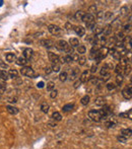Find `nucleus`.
Returning <instances> with one entry per match:
<instances>
[{
	"mask_svg": "<svg viewBox=\"0 0 132 149\" xmlns=\"http://www.w3.org/2000/svg\"><path fill=\"white\" fill-rule=\"evenodd\" d=\"M55 88V83L53 81H50L47 83V90H49V91H52L53 89Z\"/></svg>",
	"mask_w": 132,
	"mask_h": 149,
	"instance_id": "4c0bfd02",
	"label": "nucleus"
},
{
	"mask_svg": "<svg viewBox=\"0 0 132 149\" xmlns=\"http://www.w3.org/2000/svg\"><path fill=\"white\" fill-rule=\"evenodd\" d=\"M8 101H9V103H15L16 101H17V98H10L9 99H8Z\"/></svg>",
	"mask_w": 132,
	"mask_h": 149,
	"instance_id": "bf43d9fd",
	"label": "nucleus"
},
{
	"mask_svg": "<svg viewBox=\"0 0 132 149\" xmlns=\"http://www.w3.org/2000/svg\"><path fill=\"white\" fill-rule=\"evenodd\" d=\"M74 33H75L78 37H83L84 34H85V28H82V26H74Z\"/></svg>",
	"mask_w": 132,
	"mask_h": 149,
	"instance_id": "1a4fd4ad",
	"label": "nucleus"
},
{
	"mask_svg": "<svg viewBox=\"0 0 132 149\" xmlns=\"http://www.w3.org/2000/svg\"><path fill=\"white\" fill-rule=\"evenodd\" d=\"M124 69H125V67L121 65V64H118V65H116L114 67V70H115V72L117 73V75H118V74H121V75H123Z\"/></svg>",
	"mask_w": 132,
	"mask_h": 149,
	"instance_id": "a211bd4d",
	"label": "nucleus"
},
{
	"mask_svg": "<svg viewBox=\"0 0 132 149\" xmlns=\"http://www.w3.org/2000/svg\"><path fill=\"white\" fill-rule=\"evenodd\" d=\"M48 125L49 126H51V127H56V123H53V122H49L48 123Z\"/></svg>",
	"mask_w": 132,
	"mask_h": 149,
	"instance_id": "69168bd1",
	"label": "nucleus"
},
{
	"mask_svg": "<svg viewBox=\"0 0 132 149\" xmlns=\"http://www.w3.org/2000/svg\"><path fill=\"white\" fill-rule=\"evenodd\" d=\"M85 26H86V28L88 30H92L94 28V26H96V22H90V24H85Z\"/></svg>",
	"mask_w": 132,
	"mask_h": 149,
	"instance_id": "a18cd8bd",
	"label": "nucleus"
},
{
	"mask_svg": "<svg viewBox=\"0 0 132 149\" xmlns=\"http://www.w3.org/2000/svg\"><path fill=\"white\" fill-rule=\"evenodd\" d=\"M20 73L22 75L26 76V77H31V78H35L36 76V73H35L34 69L32 67H28V66H24L20 69Z\"/></svg>",
	"mask_w": 132,
	"mask_h": 149,
	"instance_id": "f03ea898",
	"label": "nucleus"
},
{
	"mask_svg": "<svg viewBox=\"0 0 132 149\" xmlns=\"http://www.w3.org/2000/svg\"><path fill=\"white\" fill-rule=\"evenodd\" d=\"M41 44L44 47H46V48H52V47H54L55 43L52 40H42L41 41Z\"/></svg>",
	"mask_w": 132,
	"mask_h": 149,
	"instance_id": "9d476101",
	"label": "nucleus"
},
{
	"mask_svg": "<svg viewBox=\"0 0 132 149\" xmlns=\"http://www.w3.org/2000/svg\"><path fill=\"white\" fill-rule=\"evenodd\" d=\"M99 48H97L96 46H94L92 48V50H90V58L92 60H96L97 56H98V52H99Z\"/></svg>",
	"mask_w": 132,
	"mask_h": 149,
	"instance_id": "f8f14e48",
	"label": "nucleus"
},
{
	"mask_svg": "<svg viewBox=\"0 0 132 149\" xmlns=\"http://www.w3.org/2000/svg\"><path fill=\"white\" fill-rule=\"evenodd\" d=\"M104 15H105L104 11H99L98 13H97V17H98V19H100V20H104Z\"/></svg>",
	"mask_w": 132,
	"mask_h": 149,
	"instance_id": "de8ad7c7",
	"label": "nucleus"
},
{
	"mask_svg": "<svg viewBox=\"0 0 132 149\" xmlns=\"http://www.w3.org/2000/svg\"><path fill=\"white\" fill-rule=\"evenodd\" d=\"M121 135L124 136L125 138H127V139H128V138L131 136V128H127V129H122V131H121Z\"/></svg>",
	"mask_w": 132,
	"mask_h": 149,
	"instance_id": "4be33fe9",
	"label": "nucleus"
},
{
	"mask_svg": "<svg viewBox=\"0 0 132 149\" xmlns=\"http://www.w3.org/2000/svg\"><path fill=\"white\" fill-rule=\"evenodd\" d=\"M81 84H82V83H81V82H80V80L78 79V80H76V81L74 82V85H73V87H74V88H78L80 85H81Z\"/></svg>",
	"mask_w": 132,
	"mask_h": 149,
	"instance_id": "864d4df0",
	"label": "nucleus"
},
{
	"mask_svg": "<svg viewBox=\"0 0 132 149\" xmlns=\"http://www.w3.org/2000/svg\"><path fill=\"white\" fill-rule=\"evenodd\" d=\"M109 53L111 54V55L113 56V58H114V59H116V60H120L121 59V57H120V54H119V52L117 51L116 49H110L109 50Z\"/></svg>",
	"mask_w": 132,
	"mask_h": 149,
	"instance_id": "2eb2a0df",
	"label": "nucleus"
},
{
	"mask_svg": "<svg viewBox=\"0 0 132 149\" xmlns=\"http://www.w3.org/2000/svg\"><path fill=\"white\" fill-rule=\"evenodd\" d=\"M118 141H119V142H122V143H125V142L127 141V138H125L124 136L120 135V136L118 137Z\"/></svg>",
	"mask_w": 132,
	"mask_h": 149,
	"instance_id": "603ef678",
	"label": "nucleus"
},
{
	"mask_svg": "<svg viewBox=\"0 0 132 149\" xmlns=\"http://www.w3.org/2000/svg\"><path fill=\"white\" fill-rule=\"evenodd\" d=\"M69 46L71 48H75V47H78L79 46V40L76 38H71L69 40Z\"/></svg>",
	"mask_w": 132,
	"mask_h": 149,
	"instance_id": "dca6fc26",
	"label": "nucleus"
},
{
	"mask_svg": "<svg viewBox=\"0 0 132 149\" xmlns=\"http://www.w3.org/2000/svg\"><path fill=\"white\" fill-rule=\"evenodd\" d=\"M108 53H109V49L107 48V47H104V48H101L100 50H99L98 56H97V58H96L97 64L100 63V62L102 61V60H104L105 58L107 57Z\"/></svg>",
	"mask_w": 132,
	"mask_h": 149,
	"instance_id": "7ed1b4c3",
	"label": "nucleus"
},
{
	"mask_svg": "<svg viewBox=\"0 0 132 149\" xmlns=\"http://www.w3.org/2000/svg\"><path fill=\"white\" fill-rule=\"evenodd\" d=\"M44 85H45V83L43 81H41V82H39L38 84H37V86H38L39 88H43L44 87Z\"/></svg>",
	"mask_w": 132,
	"mask_h": 149,
	"instance_id": "e2e57ef3",
	"label": "nucleus"
},
{
	"mask_svg": "<svg viewBox=\"0 0 132 149\" xmlns=\"http://www.w3.org/2000/svg\"><path fill=\"white\" fill-rule=\"evenodd\" d=\"M52 118H53L54 121H57V122H59V121L62 120V116H61V114L59 113V112H54L53 115H52Z\"/></svg>",
	"mask_w": 132,
	"mask_h": 149,
	"instance_id": "a878e982",
	"label": "nucleus"
},
{
	"mask_svg": "<svg viewBox=\"0 0 132 149\" xmlns=\"http://www.w3.org/2000/svg\"><path fill=\"white\" fill-rule=\"evenodd\" d=\"M2 4H3V1H2V0H0V6H2Z\"/></svg>",
	"mask_w": 132,
	"mask_h": 149,
	"instance_id": "338daca9",
	"label": "nucleus"
},
{
	"mask_svg": "<svg viewBox=\"0 0 132 149\" xmlns=\"http://www.w3.org/2000/svg\"><path fill=\"white\" fill-rule=\"evenodd\" d=\"M112 30H113V28H112V26H111V24H108V26L103 30V34H104L105 37L110 36V35L112 34Z\"/></svg>",
	"mask_w": 132,
	"mask_h": 149,
	"instance_id": "b1692460",
	"label": "nucleus"
},
{
	"mask_svg": "<svg viewBox=\"0 0 132 149\" xmlns=\"http://www.w3.org/2000/svg\"><path fill=\"white\" fill-rule=\"evenodd\" d=\"M77 62H78V64H79L80 66H83V65H85V63H86V58L84 57V56H81V57H79V58H78Z\"/></svg>",
	"mask_w": 132,
	"mask_h": 149,
	"instance_id": "c9c22d12",
	"label": "nucleus"
},
{
	"mask_svg": "<svg viewBox=\"0 0 132 149\" xmlns=\"http://www.w3.org/2000/svg\"><path fill=\"white\" fill-rule=\"evenodd\" d=\"M45 72H46V74H50L51 72H52V68L49 67V66H47V67L45 68Z\"/></svg>",
	"mask_w": 132,
	"mask_h": 149,
	"instance_id": "13d9d810",
	"label": "nucleus"
},
{
	"mask_svg": "<svg viewBox=\"0 0 132 149\" xmlns=\"http://www.w3.org/2000/svg\"><path fill=\"white\" fill-rule=\"evenodd\" d=\"M78 71H79V70H78V68H74V69L71 71V73H70V79H71V80H75L76 78L79 76V73H78Z\"/></svg>",
	"mask_w": 132,
	"mask_h": 149,
	"instance_id": "aec40b11",
	"label": "nucleus"
},
{
	"mask_svg": "<svg viewBox=\"0 0 132 149\" xmlns=\"http://www.w3.org/2000/svg\"><path fill=\"white\" fill-rule=\"evenodd\" d=\"M5 58H6V61L9 62V63H12V62H14L16 60V56H15V54H14V53L6 54Z\"/></svg>",
	"mask_w": 132,
	"mask_h": 149,
	"instance_id": "f3484780",
	"label": "nucleus"
},
{
	"mask_svg": "<svg viewBox=\"0 0 132 149\" xmlns=\"http://www.w3.org/2000/svg\"><path fill=\"white\" fill-rule=\"evenodd\" d=\"M113 16V13L111 11H107V12H105V15H104V19L105 20H109L111 17Z\"/></svg>",
	"mask_w": 132,
	"mask_h": 149,
	"instance_id": "c03bdc74",
	"label": "nucleus"
},
{
	"mask_svg": "<svg viewBox=\"0 0 132 149\" xmlns=\"http://www.w3.org/2000/svg\"><path fill=\"white\" fill-rule=\"evenodd\" d=\"M90 96H88V94H86V96H84L83 98L80 99V103H81L82 105H88V103H90Z\"/></svg>",
	"mask_w": 132,
	"mask_h": 149,
	"instance_id": "cd10ccee",
	"label": "nucleus"
},
{
	"mask_svg": "<svg viewBox=\"0 0 132 149\" xmlns=\"http://www.w3.org/2000/svg\"><path fill=\"white\" fill-rule=\"evenodd\" d=\"M110 79V74H108V75H106V76H103V79H102V81H107V80H109Z\"/></svg>",
	"mask_w": 132,
	"mask_h": 149,
	"instance_id": "680f3d73",
	"label": "nucleus"
},
{
	"mask_svg": "<svg viewBox=\"0 0 132 149\" xmlns=\"http://www.w3.org/2000/svg\"><path fill=\"white\" fill-rule=\"evenodd\" d=\"M64 60H65V63H72V58H71V56H69V55H67V56H65L64 57Z\"/></svg>",
	"mask_w": 132,
	"mask_h": 149,
	"instance_id": "3c124183",
	"label": "nucleus"
},
{
	"mask_svg": "<svg viewBox=\"0 0 132 149\" xmlns=\"http://www.w3.org/2000/svg\"><path fill=\"white\" fill-rule=\"evenodd\" d=\"M97 69H98V65H92V68H90V72H92V73H96L97 72Z\"/></svg>",
	"mask_w": 132,
	"mask_h": 149,
	"instance_id": "6e6d98bb",
	"label": "nucleus"
},
{
	"mask_svg": "<svg viewBox=\"0 0 132 149\" xmlns=\"http://www.w3.org/2000/svg\"><path fill=\"white\" fill-rule=\"evenodd\" d=\"M124 30H125V32H130V30H131V26H130V24H125V26H124Z\"/></svg>",
	"mask_w": 132,
	"mask_h": 149,
	"instance_id": "5fc2aeb1",
	"label": "nucleus"
},
{
	"mask_svg": "<svg viewBox=\"0 0 132 149\" xmlns=\"http://www.w3.org/2000/svg\"><path fill=\"white\" fill-rule=\"evenodd\" d=\"M88 118H90L92 121L97 122V123H99V122H101L103 120L100 112L97 111V109H92V111L88 112Z\"/></svg>",
	"mask_w": 132,
	"mask_h": 149,
	"instance_id": "f257e3e1",
	"label": "nucleus"
},
{
	"mask_svg": "<svg viewBox=\"0 0 132 149\" xmlns=\"http://www.w3.org/2000/svg\"><path fill=\"white\" fill-rule=\"evenodd\" d=\"M0 78H2L3 80H7L9 78L8 72H6L5 70H0Z\"/></svg>",
	"mask_w": 132,
	"mask_h": 149,
	"instance_id": "2f4dec72",
	"label": "nucleus"
},
{
	"mask_svg": "<svg viewBox=\"0 0 132 149\" xmlns=\"http://www.w3.org/2000/svg\"><path fill=\"white\" fill-rule=\"evenodd\" d=\"M103 30H104V28H102V26H94V35H96V37L98 36V35L103 34Z\"/></svg>",
	"mask_w": 132,
	"mask_h": 149,
	"instance_id": "7c9ffc66",
	"label": "nucleus"
},
{
	"mask_svg": "<svg viewBox=\"0 0 132 149\" xmlns=\"http://www.w3.org/2000/svg\"><path fill=\"white\" fill-rule=\"evenodd\" d=\"M79 80H80L81 83H85V82H88V70L84 71V72H82V74L80 75Z\"/></svg>",
	"mask_w": 132,
	"mask_h": 149,
	"instance_id": "6ab92c4d",
	"label": "nucleus"
},
{
	"mask_svg": "<svg viewBox=\"0 0 132 149\" xmlns=\"http://www.w3.org/2000/svg\"><path fill=\"white\" fill-rule=\"evenodd\" d=\"M51 94H50V98H55L57 96V94H58V91H57L56 89H53L52 91H50Z\"/></svg>",
	"mask_w": 132,
	"mask_h": 149,
	"instance_id": "8fccbe9b",
	"label": "nucleus"
},
{
	"mask_svg": "<svg viewBox=\"0 0 132 149\" xmlns=\"http://www.w3.org/2000/svg\"><path fill=\"white\" fill-rule=\"evenodd\" d=\"M116 40H117V42H123V41L125 40V35H124V33H122V32H120V33H117V35H116Z\"/></svg>",
	"mask_w": 132,
	"mask_h": 149,
	"instance_id": "bb28decb",
	"label": "nucleus"
},
{
	"mask_svg": "<svg viewBox=\"0 0 132 149\" xmlns=\"http://www.w3.org/2000/svg\"><path fill=\"white\" fill-rule=\"evenodd\" d=\"M59 79L62 82L66 81V79H67V73H66V72H61L60 75H59Z\"/></svg>",
	"mask_w": 132,
	"mask_h": 149,
	"instance_id": "58836bf2",
	"label": "nucleus"
},
{
	"mask_svg": "<svg viewBox=\"0 0 132 149\" xmlns=\"http://www.w3.org/2000/svg\"><path fill=\"white\" fill-rule=\"evenodd\" d=\"M127 113H128V119L129 120H132V111H131V109H129V111L127 112Z\"/></svg>",
	"mask_w": 132,
	"mask_h": 149,
	"instance_id": "0e129e2a",
	"label": "nucleus"
},
{
	"mask_svg": "<svg viewBox=\"0 0 132 149\" xmlns=\"http://www.w3.org/2000/svg\"><path fill=\"white\" fill-rule=\"evenodd\" d=\"M86 52V48L84 46H78L77 47V53H79V54H81V55H83L84 53Z\"/></svg>",
	"mask_w": 132,
	"mask_h": 149,
	"instance_id": "ea45409f",
	"label": "nucleus"
},
{
	"mask_svg": "<svg viewBox=\"0 0 132 149\" xmlns=\"http://www.w3.org/2000/svg\"><path fill=\"white\" fill-rule=\"evenodd\" d=\"M15 61H16V64H17V65L22 66V67H24V66H26V64L28 63V60L24 59V57H19V58H17V59H16Z\"/></svg>",
	"mask_w": 132,
	"mask_h": 149,
	"instance_id": "5701e85b",
	"label": "nucleus"
},
{
	"mask_svg": "<svg viewBox=\"0 0 132 149\" xmlns=\"http://www.w3.org/2000/svg\"><path fill=\"white\" fill-rule=\"evenodd\" d=\"M88 81H90L92 85H97V84H98V82H99V79L97 77H94V76H92L90 78H88Z\"/></svg>",
	"mask_w": 132,
	"mask_h": 149,
	"instance_id": "e433bc0d",
	"label": "nucleus"
},
{
	"mask_svg": "<svg viewBox=\"0 0 132 149\" xmlns=\"http://www.w3.org/2000/svg\"><path fill=\"white\" fill-rule=\"evenodd\" d=\"M65 28L67 30V32H74V26H72L71 24H69V22H67V24H65Z\"/></svg>",
	"mask_w": 132,
	"mask_h": 149,
	"instance_id": "a19ab883",
	"label": "nucleus"
},
{
	"mask_svg": "<svg viewBox=\"0 0 132 149\" xmlns=\"http://www.w3.org/2000/svg\"><path fill=\"white\" fill-rule=\"evenodd\" d=\"M127 12H128V7H127V6H123V7L121 8V10H120V15L121 16L126 15Z\"/></svg>",
	"mask_w": 132,
	"mask_h": 149,
	"instance_id": "79ce46f5",
	"label": "nucleus"
},
{
	"mask_svg": "<svg viewBox=\"0 0 132 149\" xmlns=\"http://www.w3.org/2000/svg\"><path fill=\"white\" fill-rule=\"evenodd\" d=\"M73 107H74L73 103H68V105H65L64 107H62V111L63 112H70Z\"/></svg>",
	"mask_w": 132,
	"mask_h": 149,
	"instance_id": "473e14b6",
	"label": "nucleus"
},
{
	"mask_svg": "<svg viewBox=\"0 0 132 149\" xmlns=\"http://www.w3.org/2000/svg\"><path fill=\"white\" fill-rule=\"evenodd\" d=\"M90 14H92V15H94V14L97 13V6H96V4L94 5H92L90 7Z\"/></svg>",
	"mask_w": 132,
	"mask_h": 149,
	"instance_id": "49530a36",
	"label": "nucleus"
},
{
	"mask_svg": "<svg viewBox=\"0 0 132 149\" xmlns=\"http://www.w3.org/2000/svg\"><path fill=\"white\" fill-rule=\"evenodd\" d=\"M51 68H52V71L59 72V71H60V64H53Z\"/></svg>",
	"mask_w": 132,
	"mask_h": 149,
	"instance_id": "37998d69",
	"label": "nucleus"
},
{
	"mask_svg": "<svg viewBox=\"0 0 132 149\" xmlns=\"http://www.w3.org/2000/svg\"><path fill=\"white\" fill-rule=\"evenodd\" d=\"M33 56V50L31 48H26L24 50V58L26 60H30Z\"/></svg>",
	"mask_w": 132,
	"mask_h": 149,
	"instance_id": "ddd939ff",
	"label": "nucleus"
},
{
	"mask_svg": "<svg viewBox=\"0 0 132 149\" xmlns=\"http://www.w3.org/2000/svg\"><path fill=\"white\" fill-rule=\"evenodd\" d=\"M57 48H58V50H60V51H66V50L69 48V45H68V43L66 41L60 40L57 43Z\"/></svg>",
	"mask_w": 132,
	"mask_h": 149,
	"instance_id": "39448f33",
	"label": "nucleus"
},
{
	"mask_svg": "<svg viewBox=\"0 0 132 149\" xmlns=\"http://www.w3.org/2000/svg\"><path fill=\"white\" fill-rule=\"evenodd\" d=\"M119 117L120 118H125V119H128V113H121L120 115H119Z\"/></svg>",
	"mask_w": 132,
	"mask_h": 149,
	"instance_id": "4d7b16f0",
	"label": "nucleus"
},
{
	"mask_svg": "<svg viewBox=\"0 0 132 149\" xmlns=\"http://www.w3.org/2000/svg\"><path fill=\"white\" fill-rule=\"evenodd\" d=\"M0 98H1V94H0Z\"/></svg>",
	"mask_w": 132,
	"mask_h": 149,
	"instance_id": "774afa93",
	"label": "nucleus"
},
{
	"mask_svg": "<svg viewBox=\"0 0 132 149\" xmlns=\"http://www.w3.org/2000/svg\"><path fill=\"white\" fill-rule=\"evenodd\" d=\"M8 76H9V78H17L18 77V72L17 70L15 69H10L9 71H8Z\"/></svg>",
	"mask_w": 132,
	"mask_h": 149,
	"instance_id": "393cba45",
	"label": "nucleus"
},
{
	"mask_svg": "<svg viewBox=\"0 0 132 149\" xmlns=\"http://www.w3.org/2000/svg\"><path fill=\"white\" fill-rule=\"evenodd\" d=\"M94 15H92V14L90 13H85L83 16V18H82V21H84L85 24H90V22H94Z\"/></svg>",
	"mask_w": 132,
	"mask_h": 149,
	"instance_id": "6e6552de",
	"label": "nucleus"
},
{
	"mask_svg": "<svg viewBox=\"0 0 132 149\" xmlns=\"http://www.w3.org/2000/svg\"><path fill=\"white\" fill-rule=\"evenodd\" d=\"M115 88H116V84L115 83H108L107 84V89L108 90H114Z\"/></svg>",
	"mask_w": 132,
	"mask_h": 149,
	"instance_id": "09e8293b",
	"label": "nucleus"
},
{
	"mask_svg": "<svg viewBox=\"0 0 132 149\" xmlns=\"http://www.w3.org/2000/svg\"><path fill=\"white\" fill-rule=\"evenodd\" d=\"M116 120H114V119H110V120H108V121L106 122V126H107V128H114L115 127V125H116Z\"/></svg>",
	"mask_w": 132,
	"mask_h": 149,
	"instance_id": "c85d7f7f",
	"label": "nucleus"
},
{
	"mask_svg": "<svg viewBox=\"0 0 132 149\" xmlns=\"http://www.w3.org/2000/svg\"><path fill=\"white\" fill-rule=\"evenodd\" d=\"M49 109H50V107H49V105L47 103H43L42 105H41V111H42L43 113L47 114L49 112Z\"/></svg>",
	"mask_w": 132,
	"mask_h": 149,
	"instance_id": "c756f323",
	"label": "nucleus"
},
{
	"mask_svg": "<svg viewBox=\"0 0 132 149\" xmlns=\"http://www.w3.org/2000/svg\"><path fill=\"white\" fill-rule=\"evenodd\" d=\"M48 30L53 36H60V35H62V28H60L58 26H55V24H50L48 26Z\"/></svg>",
	"mask_w": 132,
	"mask_h": 149,
	"instance_id": "20e7f679",
	"label": "nucleus"
},
{
	"mask_svg": "<svg viewBox=\"0 0 132 149\" xmlns=\"http://www.w3.org/2000/svg\"><path fill=\"white\" fill-rule=\"evenodd\" d=\"M123 79H124L123 75L118 74V75L116 76V84H117V85H121V84H122V82H123Z\"/></svg>",
	"mask_w": 132,
	"mask_h": 149,
	"instance_id": "f704fd0d",
	"label": "nucleus"
},
{
	"mask_svg": "<svg viewBox=\"0 0 132 149\" xmlns=\"http://www.w3.org/2000/svg\"><path fill=\"white\" fill-rule=\"evenodd\" d=\"M94 103L99 107H104L106 105V99H105L104 96H98L94 100Z\"/></svg>",
	"mask_w": 132,
	"mask_h": 149,
	"instance_id": "9b49d317",
	"label": "nucleus"
},
{
	"mask_svg": "<svg viewBox=\"0 0 132 149\" xmlns=\"http://www.w3.org/2000/svg\"><path fill=\"white\" fill-rule=\"evenodd\" d=\"M84 12L82 11V10H78V11H76L75 12V15H74V17H75V19L76 20H78V21H82V18H83V16H84Z\"/></svg>",
	"mask_w": 132,
	"mask_h": 149,
	"instance_id": "412c9836",
	"label": "nucleus"
},
{
	"mask_svg": "<svg viewBox=\"0 0 132 149\" xmlns=\"http://www.w3.org/2000/svg\"><path fill=\"white\" fill-rule=\"evenodd\" d=\"M0 66H1L2 68H4V69H6V68H7V65H6V64L4 63L2 60H0Z\"/></svg>",
	"mask_w": 132,
	"mask_h": 149,
	"instance_id": "052dcab7",
	"label": "nucleus"
},
{
	"mask_svg": "<svg viewBox=\"0 0 132 149\" xmlns=\"http://www.w3.org/2000/svg\"><path fill=\"white\" fill-rule=\"evenodd\" d=\"M122 96L125 99H131V98H132L131 86H129V87H127V88H125V89L122 90Z\"/></svg>",
	"mask_w": 132,
	"mask_h": 149,
	"instance_id": "423d86ee",
	"label": "nucleus"
},
{
	"mask_svg": "<svg viewBox=\"0 0 132 149\" xmlns=\"http://www.w3.org/2000/svg\"><path fill=\"white\" fill-rule=\"evenodd\" d=\"M6 109H7V112L10 114V115H16V114L19 112V109H18L17 107H14V105H7V107H6Z\"/></svg>",
	"mask_w": 132,
	"mask_h": 149,
	"instance_id": "4468645a",
	"label": "nucleus"
},
{
	"mask_svg": "<svg viewBox=\"0 0 132 149\" xmlns=\"http://www.w3.org/2000/svg\"><path fill=\"white\" fill-rule=\"evenodd\" d=\"M100 73H101V75H102V76H106V75H108V74H110V73H109V69L107 68L106 65L103 66L102 69H101Z\"/></svg>",
	"mask_w": 132,
	"mask_h": 149,
	"instance_id": "72a5a7b5",
	"label": "nucleus"
},
{
	"mask_svg": "<svg viewBox=\"0 0 132 149\" xmlns=\"http://www.w3.org/2000/svg\"><path fill=\"white\" fill-rule=\"evenodd\" d=\"M48 57L49 60L52 62L53 64H59V56L56 55L55 53H52V52H49L48 53Z\"/></svg>",
	"mask_w": 132,
	"mask_h": 149,
	"instance_id": "0eeeda50",
	"label": "nucleus"
}]
</instances>
